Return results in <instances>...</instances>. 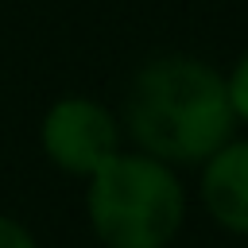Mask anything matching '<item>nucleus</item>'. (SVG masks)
I'll list each match as a JSON object with an SVG mask.
<instances>
[{
  "mask_svg": "<svg viewBox=\"0 0 248 248\" xmlns=\"http://www.w3.org/2000/svg\"><path fill=\"white\" fill-rule=\"evenodd\" d=\"M120 120L93 97L70 93L58 97L39 120V147L50 167L70 178L97 174L120 147Z\"/></svg>",
  "mask_w": 248,
  "mask_h": 248,
  "instance_id": "3",
  "label": "nucleus"
},
{
  "mask_svg": "<svg viewBox=\"0 0 248 248\" xmlns=\"http://www.w3.org/2000/svg\"><path fill=\"white\" fill-rule=\"evenodd\" d=\"M0 248H39V240L23 221L0 213Z\"/></svg>",
  "mask_w": 248,
  "mask_h": 248,
  "instance_id": "6",
  "label": "nucleus"
},
{
  "mask_svg": "<svg viewBox=\"0 0 248 248\" xmlns=\"http://www.w3.org/2000/svg\"><path fill=\"white\" fill-rule=\"evenodd\" d=\"M202 205L232 236H248V140L232 136L202 163Z\"/></svg>",
  "mask_w": 248,
  "mask_h": 248,
  "instance_id": "4",
  "label": "nucleus"
},
{
  "mask_svg": "<svg viewBox=\"0 0 248 248\" xmlns=\"http://www.w3.org/2000/svg\"><path fill=\"white\" fill-rule=\"evenodd\" d=\"M85 217L105 248H167L186 221V190L174 167L116 151L85 178Z\"/></svg>",
  "mask_w": 248,
  "mask_h": 248,
  "instance_id": "2",
  "label": "nucleus"
},
{
  "mask_svg": "<svg viewBox=\"0 0 248 248\" xmlns=\"http://www.w3.org/2000/svg\"><path fill=\"white\" fill-rule=\"evenodd\" d=\"M124 132L136 151L167 167H202L236 136L225 74L190 54L143 62L124 93Z\"/></svg>",
  "mask_w": 248,
  "mask_h": 248,
  "instance_id": "1",
  "label": "nucleus"
},
{
  "mask_svg": "<svg viewBox=\"0 0 248 248\" xmlns=\"http://www.w3.org/2000/svg\"><path fill=\"white\" fill-rule=\"evenodd\" d=\"M225 93H229V108H232L236 124H248V50L225 74Z\"/></svg>",
  "mask_w": 248,
  "mask_h": 248,
  "instance_id": "5",
  "label": "nucleus"
}]
</instances>
